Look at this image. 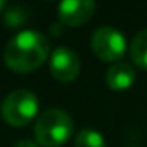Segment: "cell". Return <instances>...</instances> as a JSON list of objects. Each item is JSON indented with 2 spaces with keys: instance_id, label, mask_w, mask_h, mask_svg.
Returning <instances> with one entry per match:
<instances>
[{
  "instance_id": "1",
  "label": "cell",
  "mask_w": 147,
  "mask_h": 147,
  "mask_svg": "<svg viewBox=\"0 0 147 147\" xmlns=\"http://www.w3.org/2000/svg\"><path fill=\"white\" fill-rule=\"evenodd\" d=\"M49 50V40L42 33L24 30L7 42L4 61L16 73H31L45 62Z\"/></svg>"
},
{
  "instance_id": "2",
  "label": "cell",
  "mask_w": 147,
  "mask_h": 147,
  "mask_svg": "<svg viewBox=\"0 0 147 147\" xmlns=\"http://www.w3.org/2000/svg\"><path fill=\"white\" fill-rule=\"evenodd\" d=\"M75 130L73 118L59 107H52L43 111L33 126V133L38 145L43 147H59L66 144Z\"/></svg>"
},
{
  "instance_id": "3",
  "label": "cell",
  "mask_w": 147,
  "mask_h": 147,
  "mask_svg": "<svg viewBox=\"0 0 147 147\" xmlns=\"http://www.w3.org/2000/svg\"><path fill=\"white\" fill-rule=\"evenodd\" d=\"M38 111V99L30 90H14L2 102V116L12 126L28 125Z\"/></svg>"
},
{
  "instance_id": "4",
  "label": "cell",
  "mask_w": 147,
  "mask_h": 147,
  "mask_svg": "<svg viewBox=\"0 0 147 147\" xmlns=\"http://www.w3.org/2000/svg\"><path fill=\"white\" fill-rule=\"evenodd\" d=\"M90 47L100 61L114 62L123 57L126 50L125 36L113 26H100L92 33Z\"/></svg>"
},
{
  "instance_id": "5",
  "label": "cell",
  "mask_w": 147,
  "mask_h": 147,
  "mask_svg": "<svg viewBox=\"0 0 147 147\" xmlns=\"http://www.w3.org/2000/svg\"><path fill=\"white\" fill-rule=\"evenodd\" d=\"M80 66H82L80 57L76 55V52H73L67 47H57L50 54L49 69L57 82L62 83L73 82L80 75Z\"/></svg>"
},
{
  "instance_id": "6",
  "label": "cell",
  "mask_w": 147,
  "mask_h": 147,
  "mask_svg": "<svg viewBox=\"0 0 147 147\" xmlns=\"http://www.w3.org/2000/svg\"><path fill=\"white\" fill-rule=\"evenodd\" d=\"M95 12L92 0H62L57 7L59 23L62 26H78L87 23Z\"/></svg>"
},
{
  "instance_id": "7",
  "label": "cell",
  "mask_w": 147,
  "mask_h": 147,
  "mask_svg": "<svg viewBox=\"0 0 147 147\" xmlns=\"http://www.w3.org/2000/svg\"><path fill=\"white\" fill-rule=\"evenodd\" d=\"M135 82V69L126 62L113 64L106 73V83L111 90H126Z\"/></svg>"
},
{
  "instance_id": "8",
  "label": "cell",
  "mask_w": 147,
  "mask_h": 147,
  "mask_svg": "<svg viewBox=\"0 0 147 147\" xmlns=\"http://www.w3.org/2000/svg\"><path fill=\"white\" fill-rule=\"evenodd\" d=\"M130 57L138 67L147 69V30H142L135 35L130 47Z\"/></svg>"
},
{
  "instance_id": "9",
  "label": "cell",
  "mask_w": 147,
  "mask_h": 147,
  "mask_svg": "<svg viewBox=\"0 0 147 147\" xmlns=\"http://www.w3.org/2000/svg\"><path fill=\"white\" fill-rule=\"evenodd\" d=\"M75 147H106V142L99 131L83 128L75 137Z\"/></svg>"
},
{
  "instance_id": "10",
  "label": "cell",
  "mask_w": 147,
  "mask_h": 147,
  "mask_svg": "<svg viewBox=\"0 0 147 147\" xmlns=\"http://www.w3.org/2000/svg\"><path fill=\"white\" fill-rule=\"evenodd\" d=\"M28 18H30V14H28V9L24 5H12L5 11L4 23L9 28H19L28 21Z\"/></svg>"
},
{
  "instance_id": "11",
  "label": "cell",
  "mask_w": 147,
  "mask_h": 147,
  "mask_svg": "<svg viewBox=\"0 0 147 147\" xmlns=\"http://www.w3.org/2000/svg\"><path fill=\"white\" fill-rule=\"evenodd\" d=\"M14 147H38V144H36V140H31V138H23V140H19Z\"/></svg>"
},
{
  "instance_id": "12",
  "label": "cell",
  "mask_w": 147,
  "mask_h": 147,
  "mask_svg": "<svg viewBox=\"0 0 147 147\" xmlns=\"http://www.w3.org/2000/svg\"><path fill=\"white\" fill-rule=\"evenodd\" d=\"M4 9H5V2H4V0H0V14H2Z\"/></svg>"
}]
</instances>
